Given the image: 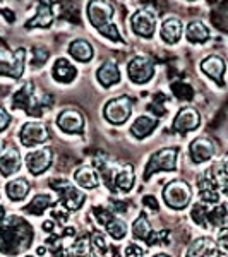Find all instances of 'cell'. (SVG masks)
I'll use <instances>...</instances> for the list:
<instances>
[{
	"mask_svg": "<svg viewBox=\"0 0 228 257\" xmlns=\"http://www.w3.org/2000/svg\"><path fill=\"white\" fill-rule=\"evenodd\" d=\"M33 228L21 216H9L0 223V252L19 255L31 245Z\"/></svg>",
	"mask_w": 228,
	"mask_h": 257,
	"instance_id": "obj_1",
	"label": "cell"
},
{
	"mask_svg": "<svg viewBox=\"0 0 228 257\" xmlns=\"http://www.w3.org/2000/svg\"><path fill=\"white\" fill-rule=\"evenodd\" d=\"M110 245L99 233L91 235V240H76L60 245L53 257H110Z\"/></svg>",
	"mask_w": 228,
	"mask_h": 257,
	"instance_id": "obj_2",
	"label": "cell"
},
{
	"mask_svg": "<svg viewBox=\"0 0 228 257\" xmlns=\"http://www.w3.org/2000/svg\"><path fill=\"white\" fill-rule=\"evenodd\" d=\"M94 165L99 170V173L103 175L105 185L108 187L111 192H129L134 185L136 175L132 165H106L105 161L94 160Z\"/></svg>",
	"mask_w": 228,
	"mask_h": 257,
	"instance_id": "obj_3",
	"label": "cell"
},
{
	"mask_svg": "<svg viewBox=\"0 0 228 257\" xmlns=\"http://www.w3.org/2000/svg\"><path fill=\"white\" fill-rule=\"evenodd\" d=\"M190 216L202 228H225L228 223V206L223 202H202L192 206Z\"/></svg>",
	"mask_w": 228,
	"mask_h": 257,
	"instance_id": "obj_4",
	"label": "cell"
},
{
	"mask_svg": "<svg viewBox=\"0 0 228 257\" xmlns=\"http://www.w3.org/2000/svg\"><path fill=\"white\" fill-rule=\"evenodd\" d=\"M113 6L106 2H91L88 7V16L89 21L94 28L99 31V35L106 36L111 41L117 43H124V38L120 36L115 24H111V18H113Z\"/></svg>",
	"mask_w": 228,
	"mask_h": 257,
	"instance_id": "obj_5",
	"label": "cell"
},
{
	"mask_svg": "<svg viewBox=\"0 0 228 257\" xmlns=\"http://www.w3.org/2000/svg\"><path fill=\"white\" fill-rule=\"evenodd\" d=\"M24 62H26V50L24 48H0V76L19 79L24 72Z\"/></svg>",
	"mask_w": 228,
	"mask_h": 257,
	"instance_id": "obj_6",
	"label": "cell"
},
{
	"mask_svg": "<svg viewBox=\"0 0 228 257\" xmlns=\"http://www.w3.org/2000/svg\"><path fill=\"white\" fill-rule=\"evenodd\" d=\"M177 158H179V149L177 148H163L156 151L149 158L144 172V180H149V177L156 172H173L177 168Z\"/></svg>",
	"mask_w": 228,
	"mask_h": 257,
	"instance_id": "obj_7",
	"label": "cell"
},
{
	"mask_svg": "<svg viewBox=\"0 0 228 257\" xmlns=\"http://www.w3.org/2000/svg\"><path fill=\"white\" fill-rule=\"evenodd\" d=\"M41 105H43V103H40V99L36 98L35 84H33V82H26V84L12 96V106L24 110L28 115H31V117H40V115L43 113Z\"/></svg>",
	"mask_w": 228,
	"mask_h": 257,
	"instance_id": "obj_8",
	"label": "cell"
},
{
	"mask_svg": "<svg viewBox=\"0 0 228 257\" xmlns=\"http://www.w3.org/2000/svg\"><path fill=\"white\" fill-rule=\"evenodd\" d=\"M50 187L57 190L60 196V202L65 209L69 211H77L81 209V206L84 204V194L81 192V189H77L76 185H72L67 180H52Z\"/></svg>",
	"mask_w": 228,
	"mask_h": 257,
	"instance_id": "obj_9",
	"label": "cell"
},
{
	"mask_svg": "<svg viewBox=\"0 0 228 257\" xmlns=\"http://www.w3.org/2000/svg\"><path fill=\"white\" fill-rule=\"evenodd\" d=\"M190 197H192V190L190 185L184 180H173L165 187L163 190V199L165 202L172 209H184L189 206Z\"/></svg>",
	"mask_w": 228,
	"mask_h": 257,
	"instance_id": "obj_10",
	"label": "cell"
},
{
	"mask_svg": "<svg viewBox=\"0 0 228 257\" xmlns=\"http://www.w3.org/2000/svg\"><path fill=\"white\" fill-rule=\"evenodd\" d=\"M103 113H105V118L108 120V122L115 123V125L124 123L132 113V99L129 96H119V98L110 99L105 105Z\"/></svg>",
	"mask_w": 228,
	"mask_h": 257,
	"instance_id": "obj_11",
	"label": "cell"
},
{
	"mask_svg": "<svg viewBox=\"0 0 228 257\" xmlns=\"http://www.w3.org/2000/svg\"><path fill=\"white\" fill-rule=\"evenodd\" d=\"M155 76V62L146 55H138L129 64V77L136 84H144Z\"/></svg>",
	"mask_w": 228,
	"mask_h": 257,
	"instance_id": "obj_12",
	"label": "cell"
},
{
	"mask_svg": "<svg viewBox=\"0 0 228 257\" xmlns=\"http://www.w3.org/2000/svg\"><path fill=\"white\" fill-rule=\"evenodd\" d=\"M131 26H132V31L138 36H141V38H151L153 33H155V26H156L155 12L151 9H148V7L139 9L132 16Z\"/></svg>",
	"mask_w": 228,
	"mask_h": 257,
	"instance_id": "obj_13",
	"label": "cell"
},
{
	"mask_svg": "<svg viewBox=\"0 0 228 257\" xmlns=\"http://www.w3.org/2000/svg\"><path fill=\"white\" fill-rule=\"evenodd\" d=\"M93 213H94V216H96L98 221L105 226V230L108 231V235L111 238L120 240L122 237H126L127 225H126L124 219H119L117 216H113L108 209H103V208H94Z\"/></svg>",
	"mask_w": 228,
	"mask_h": 257,
	"instance_id": "obj_14",
	"label": "cell"
},
{
	"mask_svg": "<svg viewBox=\"0 0 228 257\" xmlns=\"http://www.w3.org/2000/svg\"><path fill=\"white\" fill-rule=\"evenodd\" d=\"M132 235L139 240H144L148 245H155V243L161 242L160 238L168 237V231H160L158 235L153 233V228L149 225L146 213H141V216L136 219L134 225H132Z\"/></svg>",
	"mask_w": 228,
	"mask_h": 257,
	"instance_id": "obj_15",
	"label": "cell"
},
{
	"mask_svg": "<svg viewBox=\"0 0 228 257\" xmlns=\"http://www.w3.org/2000/svg\"><path fill=\"white\" fill-rule=\"evenodd\" d=\"M52 163H53V149L48 146L40 148L38 151L26 156L28 170H30L33 175H40V173L47 172Z\"/></svg>",
	"mask_w": 228,
	"mask_h": 257,
	"instance_id": "obj_16",
	"label": "cell"
},
{
	"mask_svg": "<svg viewBox=\"0 0 228 257\" xmlns=\"http://www.w3.org/2000/svg\"><path fill=\"white\" fill-rule=\"evenodd\" d=\"M50 134L47 131V127L43 123L38 122H28L23 125V131H21V143L24 146L31 148V146H38V144L48 141Z\"/></svg>",
	"mask_w": 228,
	"mask_h": 257,
	"instance_id": "obj_17",
	"label": "cell"
},
{
	"mask_svg": "<svg viewBox=\"0 0 228 257\" xmlns=\"http://www.w3.org/2000/svg\"><path fill=\"white\" fill-rule=\"evenodd\" d=\"M185 257H226L218 248V243L209 237H201L190 243Z\"/></svg>",
	"mask_w": 228,
	"mask_h": 257,
	"instance_id": "obj_18",
	"label": "cell"
},
{
	"mask_svg": "<svg viewBox=\"0 0 228 257\" xmlns=\"http://www.w3.org/2000/svg\"><path fill=\"white\" fill-rule=\"evenodd\" d=\"M206 173L209 175L218 194H223L225 197H228V156L216 161L209 170H206Z\"/></svg>",
	"mask_w": 228,
	"mask_h": 257,
	"instance_id": "obj_19",
	"label": "cell"
},
{
	"mask_svg": "<svg viewBox=\"0 0 228 257\" xmlns=\"http://www.w3.org/2000/svg\"><path fill=\"white\" fill-rule=\"evenodd\" d=\"M199 123H201V117H199L197 110L185 106L177 113L175 122H173V131L180 132V134H187V132L197 128Z\"/></svg>",
	"mask_w": 228,
	"mask_h": 257,
	"instance_id": "obj_20",
	"label": "cell"
},
{
	"mask_svg": "<svg viewBox=\"0 0 228 257\" xmlns=\"http://www.w3.org/2000/svg\"><path fill=\"white\" fill-rule=\"evenodd\" d=\"M214 144L211 143L209 139L206 138H197L194 139L192 143H190L189 146V155H190V160L194 161V163H204V161L211 160L214 156Z\"/></svg>",
	"mask_w": 228,
	"mask_h": 257,
	"instance_id": "obj_21",
	"label": "cell"
},
{
	"mask_svg": "<svg viewBox=\"0 0 228 257\" xmlns=\"http://www.w3.org/2000/svg\"><path fill=\"white\" fill-rule=\"evenodd\" d=\"M57 125L67 134H79L84 127V117L76 110H64L57 118Z\"/></svg>",
	"mask_w": 228,
	"mask_h": 257,
	"instance_id": "obj_22",
	"label": "cell"
},
{
	"mask_svg": "<svg viewBox=\"0 0 228 257\" xmlns=\"http://www.w3.org/2000/svg\"><path fill=\"white\" fill-rule=\"evenodd\" d=\"M201 69L202 72L208 77H211L213 81H216L219 86H223V74H225V62L223 59H219L218 55H209L201 62Z\"/></svg>",
	"mask_w": 228,
	"mask_h": 257,
	"instance_id": "obj_23",
	"label": "cell"
},
{
	"mask_svg": "<svg viewBox=\"0 0 228 257\" xmlns=\"http://www.w3.org/2000/svg\"><path fill=\"white\" fill-rule=\"evenodd\" d=\"M21 168V155L19 149L14 146H9L6 149V153L0 158V173L4 177H9L12 173H16Z\"/></svg>",
	"mask_w": 228,
	"mask_h": 257,
	"instance_id": "obj_24",
	"label": "cell"
},
{
	"mask_svg": "<svg viewBox=\"0 0 228 257\" xmlns=\"http://www.w3.org/2000/svg\"><path fill=\"white\" fill-rule=\"evenodd\" d=\"M96 77H98V81L101 82V86H105V88H110V86L117 84V82L120 81L119 65L115 64L113 60H106L105 64L98 69Z\"/></svg>",
	"mask_w": 228,
	"mask_h": 257,
	"instance_id": "obj_25",
	"label": "cell"
},
{
	"mask_svg": "<svg viewBox=\"0 0 228 257\" xmlns=\"http://www.w3.org/2000/svg\"><path fill=\"white\" fill-rule=\"evenodd\" d=\"M156 125H158V118L156 117H151V115H141V117L136 118V122L132 123L131 132H132V136H136L138 139H144L155 131Z\"/></svg>",
	"mask_w": 228,
	"mask_h": 257,
	"instance_id": "obj_26",
	"label": "cell"
},
{
	"mask_svg": "<svg viewBox=\"0 0 228 257\" xmlns=\"http://www.w3.org/2000/svg\"><path fill=\"white\" fill-rule=\"evenodd\" d=\"M161 40H165L167 43L173 45L180 40L182 36V23L177 18H168L161 23V30H160Z\"/></svg>",
	"mask_w": 228,
	"mask_h": 257,
	"instance_id": "obj_27",
	"label": "cell"
},
{
	"mask_svg": "<svg viewBox=\"0 0 228 257\" xmlns=\"http://www.w3.org/2000/svg\"><path fill=\"white\" fill-rule=\"evenodd\" d=\"M52 74L59 82L67 84V82H72L74 79H76L77 70H76V67H74L72 64H70V62H67L65 59H59L55 62V65H53Z\"/></svg>",
	"mask_w": 228,
	"mask_h": 257,
	"instance_id": "obj_28",
	"label": "cell"
},
{
	"mask_svg": "<svg viewBox=\"0 0 228 257\" xmlns=\"http://www.w3.org/2000/svg\"><path fill=\"white\" fill-rule=\"evenodd\" d=\"M74 178H76V182L82 189H96L99 184L98 172L91 167H86V165L84 167H79L74 172Z\"/></svg>",
	"mask_w": 228,
	"mask_h": 257,
	"instance_id": "obj_29",
	"label": "cell"
},
{
	"mask_svg": "<svg viewBox=\"0 0 228 257\" xmlns=\"http://www.w3.org/2000/svg\"><path fill=\"white\" fill-rule=\"evenodd\" d=\"M30 189H31L30 182H28L26 178H16V180H12L6 185L7 196H9L11 201H16V202L23 201V199L28 196Z\"/></svg>",
	"mask_w": 228,
	"mask_h": 257,
	"instance_id": "obj_30",
	"label": "cell"
},
{
	"mask_svg": "<svg viewBox=\"0 0 228 257\" xmlns=\"http://www.w3.org/2000/svg\"><path fill=\"white\" fill-rule=\"evenodd\" d=\"M69 53L79 62H89L93 59V47L86 40H74L69 45Z\"/></svg>",
	"mask_w": 228,
	"mask_h": 257,
	"instance_id": "obj_31",
	"label": "cell"
},
{
	"mask_svg": "<svg viewBox=\"0 0 228 257\" xmlns=\"http://www.w3.org/2000/svg\"><path fill=\"white\" fill-rule=\"evenodd\" d=\"M187 40L190 43H204L209 38V30L201 21H190L187 24Z\"/></svg>",
	"mask_w": 228,
	"mask_h": 257,
	"instance_id": "obj_32",
	"label": "cell"
},
{
	"mask_svg": "<svg viewBox=\"0 0 228 257\" xmlns=\"http://www.w3.org/2000/svg\"><path fill=\"white\" fill-rule=\"evenodd\" d=\"M53 21V11L48 4H40L38 6V14L33 18L30 23L26 24V28H48Z\"/></svg>",
	"mask_w": 228,
	"mask_h": 257,
	"instance_id": "obj_33",
	"label": "cell"
},
{
	"mask_svg": "<svg viewBox=\"0 0 228 257\" xmlns=\"http://www.w3.org/2000/svg\"><path fill=\"white\" fill-rule=\"evenodd\" d=\"M52 206V197L47 196V194H40V196H36L30 204L24 208V213L28 214H41L45 209L50 208Z\"/></svg>",
	"mask_w": 228,
	"mask_h": 257,
	"instance_id": "obj_34",
	"label": "cell"
},
{
	"mask_svg": "<svg viewBox=\"0 0 228 257\" xmlns=\"http://www.w3.org/2000/svg\"><path fill=\"white\" fill-rule=\"evenodd\" d=\"M172 89H173V93H175V96L180 98V99H190V98H192V94H194L192 88H190L187 82H184V81L173 82Z\"/></svg>",
	"mask_w": 228,
	"mask_h": 257,
	"instance_id": "obj_35",
	"label": "cell"
},
{
	"mask_svg": "<svg viewBox=\"0 0 228 257\" xmlns=\"http://www.w3.org/2000/svg\"><path fill=\"white\" fill-rule=\"evenodd\" d=\"M48 60V52L45 48H35L33 50V67H41Z\"/></svg>",
	"mask_w": 228,
	"mask_h": 257,
	"instance_id": "obj_36",
	"label": "cell"
},
{
	"mask_svg": "<svg viewBox=\"0 0 228 257\" xmlns=\"http://www.w3.org/2000/svg\"><path fill=\"white\" fill-rule=\"evenodd\" d=\"M218 247L223 248V250L228 252V226L221 228V230L218 231Z\"/></svg>",
	"mask_w": 228,
	"mask_h": 257,
	"instance_id": "obj_37",
	"label": "cell"
},
{
	"mask_svg": "<svg viewBox=\"0 0 228 257\" xmlns=\"http://www.w3.org/2000/svg\"><path fill=\"white\" fill-rule=\"evenodd\" d=\"M126 257H144V250L139 245H136V243H131L126 248Z\"/></svg>",
	"mask_w": 228,
	"mask_h": 257,
	"instance_id": "obj_38",
	"label": "cell"
},
{
	"mask_svg": "<svg viewBox=\"0 0 228 257\" xmlns=\"http://www.w3.org/2000/svg\"><path fill=\"white\" fill-rule=\"evenodd\" d=\"M9 123H11V117H9V113H7L4 106H0V132L6 131Z\"/></svg>",
	"mask_w": 228,
	"mask_h": 257,
	"instance_id": "obj_39",
	"label": "cell"
},
{
	"mask_svg": "<svg viewBox=\"0 0 228 257\" xmlns=\"http://www.w3.org/2000/svg\"><path fill=\"white\" fill-rule=\"evenodd\" d=\"M143 202H144L146 208H151L153 211H158V202H156V199L153 196H146L143 199Z\"/></svg>",
	"mask_w": 228,
	"mask_h": 257,
	"instance_id": "obj_40",
	"label": "cell"
},
{
	"mask_svg": "<svg viewBox=\"0 0 228 257\" xmlns=\"http://www.w3.org/2000/svg\"><path fill=\"white\" fill-rule=\"evenodd\" d=\"M53 226H55V223H52V221H45V225H43V228L47 231H52L53 230Z\"/></svg>",
	"mask_w": 228,
	"mask_h": 257,
	"instance_id": "obj_41",
	"label": "cell"
},
{
	"mask_svg": "<svg viewBox=\"0 0 228 257\" xmlns=\"http://www.w3.org/2000/svg\"><path fill=\"white\" fill-rule=\"evenodd\" d=\"M0 219H6V209H4V206H0Z\"/></svg>",
	"mask_w": 228,
	"mask_h": 257,
	"instance_id": "obj_42",
	"label": "cell"
},
{
	"mask_svg": "<svg viewBox=\"0 0 228 257\" xmlns=\"http://www.w3.org/2000/svg\"><path fill=\"white\" fill-rule=\"evenodd\" d=\"M155 257H170L168 254H156Z\"/></svg>",
	"mask_w": 228,
	"mask_h": 257,
	"instance_id": "obj_43",
	"label": "cell"
},
{
	"mask_svg": "<svg viewBox=\"0 0 228 257\" xmlns=\"http://www.w3.org/2000/svg\"><path fill=\"white\" fill-rule=\"evenodd\" d=\"M26 257H35V255H26Z\"/></svg>",
	"mask_w": 228,
	"mask_h": 257,
	"instance_id": "obj_44",
	"label": "cell"
}]
</instances>
